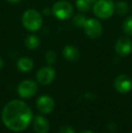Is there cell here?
<instances>
[{
	"instance_id": "obj_8",
	"label": "cell",
	"mask_w": 132,
	"mask_h": 133,
	"mask_svg": "<svg viewBox=\"0 0 132 133\" xmlns=\"http://www.w3.org/2000/svg\"><path fill=\"white\" fill-rule=\"evenodd\" d=\"M115 52L120 57H125L132 52V41L129 36H120L115 44Z\"/></svg>"
},
{
	"instance_id": "obj_14",
	"label": "cell",
	"mask_w": 132,
	"mask_h": 133,
	"mask_svg": "<svg viewBox=\"0 0 132 133\" xmlns=\"http://www.w3.org/2000/svg\"><path fill=\"white\" fill-rule=\"evenodd\" d=\"M25 44L27 49L29 50H35L40 46L41 40L37 35H29L26 36L25 40Z\"/></svg>"
},
{
	"instance_id": "obj_22",
	"label": "cell",
	"mask_w": 132,
	"mask_h": 133,
	"mask_svg": "<svg viewBox=\"0 0 132 133\" xmlns=\"http://www.w3.org/2000/svg\"><path fill=\"white\" fill-rule=\"evenodd\" d=\"M6 1L10 4H18V3H20L22 0H6Z\"/></svg>"
},
{
	"instance_id": "obj_12",
	"label": "cell",
	"mask_w": 132,
	"mask_h": 133,
	"mask_svg": "<svg viewBox=\"0 0 132 133\" xmlns=\"http://www.w3.org/2000/svg\"><path fill=\"white\" fill-rule=\"evenodd\" d=\"M80 51L76 46L68 44L65 45L62 49V56L66 61L69 62H75L80 58Z\"/></svg>"
},
{
	"instance_id": "obj_9",
	"label": "cell",
	"mask_w": 132,
	"mask_h": 133,
	"mask_svg": "<svg viewBox=\"0 0 132 133\" xmlns=\"http://www.w3.org/2000/svg\"><path fill=\"white\" fill-rule=\"evenodd\" d=\"M115 90L120 93H128L132 89V80L126 74H120L117 76L113 82Z\"/></svg>"
},
{
	"instance_id": "obj_10",
	"label": "cell",
	"mask_w": 132,
	"mask_h": 133,
	"mask_svg": "<svg viewBox=\"0 0 132 133\" xmlns=\"http://www.w3.org/2000/svg\"><path fill=\"white\" fill-rule=\"evenodd\" d=\"M54 101L49 95H42L36 101V107L41 113H51L54 109Z\"/></svg>"
},
{
	"instance_id": "obj_5",
	"label": "cell",
	"mask_w": 132,
	"mask_h": 133,
	"mask_svg": "<svg viewBox=\"0 0 132 133\" xmlns=\"http://www.w3.org/2000/svg\"><path fill=\"white\" fill-rule=\"evenodd\" d=\"M85 35L92 39H98L103 33V27L101 23L96 18H88L83 25Z\"/></svg>"
},
{
	"instance_id": "obj_13",
	"label": "cell",
	"mask_w": 132,
	"mask_h": 133,
	"mask_svg": "<svg viewBox=\"0 0 132 133\" xmlns=\"http://www.w3.org/2000/svg\"><path fill=\"white\" fill-rule=\"evenodd\" d=\"M16 67L22 72H28L33 70V61L30 57H21L16 62Z\"/></svg>"
},
{
	"instance_id": "obj_3",
	"label": "cell",
	"mask_w": 132,
	"mask_h": 133,
	"mask_svg": "<svg viewBox=\"0 0 132 133\" xmlns=\"http://www.w3.org/2000/svg\"><path fill=\"white\" fill-rule=\"evenodd\" d=\"M92 12L100 19L110 18L115 13V3L113 0H97L92 6Z\"/></svg>"
},
{
	"instance_id": "obj_21",
	"label": "cell",
	"mask_w": 132,
	"mask_h": 133,
	"mask_svg": "<svg viewBox=\"0 0 132 133\" xmlns=\"http://www.w3.org/2000/svg\"><path fill=\"white\" fill-rule=\"evenodd\" d=\"M51 14H52V9L48 8V7H46V8H44V10H43V16H50Z\"/></svg>"
},
{
	"instance_id": "obj_18",
	"label": "cell",
	"mask_w": 132,
	"mask_h": 133,
	"mask_svg": "<svg viewBox=\"0 0 132 133\" xmlns=\"http://www.w3.org/2000/svg\"><path fill=\"white\" fill-rule=\"evenodd\" d=\"M87 18L84 15L82 14H77L73 16V19H72V22H73V25L77 27H83V25L86 22Z\"/></svg>"
},
{
	"instance_id": "obj_17",
	"label": "cell",
	"mask_w": 132,
	"mask_h": 133,
	"mask_svg": "<svg viewBox=\"0 0 132 133\" xmlns=\"http://www.w3.org/2000/svg\"><path fill=\"white\" fill-rule=\"evenodd\" d=\"M122 30L127 36H132V16H127L122 23Z\"/></svg>"
},
{
	"instance_id": "obj_23",
	"label": "cell",
	"mask_w": 132,
	"mask_h": 133,
	"mask_svg": "<svg viewBox=\"0 0 132 133\" xmlns=\"http://www.w3.org/2000/svg\"><path fill=\"white\" fill-rule=\"evenodd\" d=\"M3 67H4V61H3V59L0 57V70L3 69Z\"/></svg>"
},
{
	"instance_id": "obj_20",
	"label": "cell",
	"mask_w": 132,
	"mask_h": 133,
	"mask_svg": "<svg viewBox=\"0 0 132 133\" xmlns=\"http://www.w3.org/2000/svg\"><path fill=\"white\" fill-rule=\"evenodd\" d=\"M59 133H75V130H73L72 127L64 125L61 127V129L59 130Z\"/></svg>"
},
{
	"instance_id": "obj_2",
	"label": "cell",
	"mask_w": 132,
	"mask_h": 133,
	"mask_svg": "<svg viewBox=\"0 0 132 133\" xmlns=\"http://www.w3.org/2000/svg\"><path fill=\"white\" fill-rule=\"evenodd\" d=\"M22 25L30 32H36L43 25V15L33 8L25 10L22 15Z\"/></svg>"
},
{
	"instance_id": "obj_1",
	"label": "cell",
	"mask_w": 132,
	"mask_h": 133,
	"mask_svg": "<svg viewBox=\"0 0 132 133\" xmlns=\"http://www.w3.org/2000/svg\"><path fill=\"white\" fill-rule=\"evenodd\" d=\"M2 121L8 130L20 132L26 130L33 121L32 109L21 100L7 102L1 113Z\"/></svg>"
},
{
	"instance_id": "obj_6",
	"label": "cell",
	"mask_w": 132,
	"mask_h": 133,
	"mask_svg": "<svg viewBox=\"0 0 132 133\" xmlns=\"http://www.w3.org/2000/svg\"><path fill=\"white\" fill-rule=\"evenodd\" d=\"M38 91L37 82L33 80H24L17 85V93L21 98L27 99L34 96Z\"/></svg>"
},
{
	"instance_id": "obj_7",
	"label": "cell",
	"mask_w": 132,
	"mask_h": 133,
	"mask_svg": "<svg viewBox=\"0 0 132 133\" xmlns=\"http://www.w3.org/2000/svg\"><path fill=\"white\" fill-rule=\"evenodd\" d=\"M55 70L52 66H44L38 70L36 74V80L42 85H49L55 78Z\"/></svg>"
},
{
	"instance_id": "obj_11",
	"label": "cell",
	"mask_w": 132,
	"mask_h": 133,
	"mask_svg": "<svg viewBox=\"0 0 132 133\" xmlns=\"http://www.w3.org/2000/svg\"><path fill=\"white\" fill-rule=\"evenodd\" d=\"M33 130L36 133H48L50 130L49 121L44 116H36L33 119Z\"/></svg>"
},
{
	"instance_id": "obj_15",
	"label": "cell",
	"mask_w": 132,
	"mask_h": 133,
	"mask_svg": "<svg viewBox=\"0 0 132 133\" xmlns=\"http://www.w3.org/2000/svg\"><path fill=\"white\" fill-rule=\"evenodd\" d=\"M129 11V5H128L127 2L125 1H118L115 3V12L120 16H126Z\"/></svg>"
},
{
	"instance_id": "obj_26",
	"label": "cell",
	"mask_w": 132,
	"mask_h": 133,
	"mask_svg": "<svg viewBox=\"0 0 132 133\" xmlns=\"http://www.w3.org/2000/svg\"><path fill=\"white\" fill-rule=\"evenodd\" d=\"M130 133H132V131H131V132H130Z\"/></svg>"
},
{
	"instance_id": "obj_24",
	"label": "cell",
	"mask_w": 132,
	"mask_h": 133,
	"mask_svg": "<svg viewBox=\"0 0 132 133\" xmlns=\"http://www.w3.org/2000/svg\"><path fill=\"white\" fill-rule=\"evenodd\" d=\"M88 1L90 2V3L92 5V6H93V5H94V4H95V2L97 1V0H88Z\"/></svg>"
},
{
	"instance_id": "obj_4",
	"label": "cell",
	"mask_w": 132,
	"mask_h": 133,
	"mask_svg": "<svg viewBox=\"0 0 132 133\" xmlns=\"http://www.w3.org/2000/svg\"><path fill=\"white\" fill-rule=\"evenodd\" d=\"M74 13L73 5L66 0H59L53 4L52 14L59 20H67L72 17Z\"/></svg>"
},
{
	"instance_id": "obj_25",
	"label": "cell",
	"mask_w": 132,
	"mask_h": 133,
	"mask_svg": "<svg viewBox=\"0 0 132 133\" xmlns=\"http://www.w3.org/2000/svg\"><path fill=\"white\" fill-rule=\"evenodd\" d=\"M81 133H94V132L92 131V130H83V131H81Z\"/></svg>"
},
{
	"instance_id": "obj_19",
	"label": "cell",
	"mask_w": 132,
	"mask_h": 133,
	"mask_svg": "<svg viewBox=\"0 0 132 133\" xmlns=\"http://www.w3.org/2000/svg\"><path fill=\"white\" fill-rule=\"evenodd\" d=\"M57 59V54L55 53V51L53 50H49V51L46 52L45 54V61L48 64L52 65L56 62Z\"/></svg>"
},
{
	"instance_id": "obj_16",
	"label": "cell",
	"mask_w": 132,
	"mask_h": 133,
	"mask_svg": "<svg viewBox=\"0 0 132 133\" xmlns=\"http://www.w3.org/2000/svg\"><path fill=\"white\" fill-rule=\"evenodd\" d=\"M75 5L78 10L82 13L89 12L91 9H92V5L88 0H76Z\"/></svg>"
}]
</instances>
